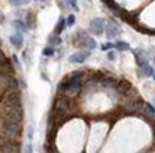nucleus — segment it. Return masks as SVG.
I'll return each instance as SVG.
<instances>
[{
	"label": "nucleus",
	"instance_id": "nucleus-1",
	"mask_svg": "<svg viewBox=\"0 0 155 153\" xmlns=\"http://www.w3.org/2000/svg\"><path fill=\"white\" fill-rule=\"evenodd\" d=\"M0 115L3 122L21 123L24 118L23 107H0Z\"/></svg>",
	"mask_w": 155,
	"mask_h": 153
},
{
	"label": "nucleus",
	"instance_id": "nucleus-2",
	"mask_svg": "<svg viewBox=\"0 0 155 153\" xmlns=\"http://www.w3.org/2000/svg\"><path fill=\"white\" fill-rule=\"evenodd\" d=\"M2 132L12 142H20L21 133H23V125L16 122H2Z\"/></svg>",
	"mask_w": 155,
	"mask_h": 153
},
{
	"label": "nucleus",
	"instance_id": "nucleus-3",
	"mask_svg": "<svg viewBox=\"0 0 155 153\" xmlns=\"http://www.w3.org/2000/svg\"><path fill=\"white\" fill-rule=\"evenodd\" d=\"M71 111V98L67 95H57L53 104V109L51 112L58 113V115L67 116Z\"/></svg>",
	"mask_w": 155,
	"mask_h": 153
},
{
	"label": "nucleus",
	"instance_id": "nucleus-4",
	"mask_svg": "<svg viewBox=\"0 0 155 153\" xmlns=\"http://www.w3.org/2000/svg\"><path fill=\"white\" fill-rule=\"evenodd\" d=\"M0 89L3 92H10V91H20V81L14 75H7V77H0Z\"/></svg>",
	"mask_w": 155,
	"mask_h": 153
},
{
	"label": "nucleus",
	"instance_id": "nucleus-5",
	"mask_svg": "<svg viewBox=\"0 0 155 153\" xmlns=\"http://www.w3.org/2000/svg\"><path fill=\"white\" fill-rule=\"evenodd\" d=\"M0 107H23V105H21V95H20V91L5 92V95L2 98Z\"/></svg>",
	"mask_w": 155,
	"mask_h": 153
},
{
	"label": "nucleus",
	"instance_id": "nucleus-6",
	"mask_svg": "<svg viewBox=\"0 0 155 153\" xmlns=\"http://www.w3.org/2000/svg\"><path fill=\"white\" fill-rule=\"evenodd\" d=\"M105 36H107V38H110V40H113V38L118 37L120 34H121V27H120V24L117 23V21H114V20H110V21H107L105 23Z\"/></svg>",
	"mask_w": 155,
	"mask_h": 153
},
{
	"label": "nucleus",
	"instance_id": "nucleus-7",
	"mask_svg": "<svg viewBox=\"0 0 155 153\" xmlns=\"http://www.w3.org/2000/svg\"><path fill=\"white\" fill-rule=\"evenodd\" d=\"M90 56H91V53L88 50H80L68 57V62H71V64H83V62L88 60Z\"/></svg>",
	"mask_w": 155,
	"mask_h": 153
},
{
	"label": "nucleus",
	"instance_id": "nucleus-8",
	"mask_svg": "<svg viewBox=\"0 0 155 153\" xmlns=\"http://www.w3.org/2000/svg\"><path fill=\"white\" fill-rule=\"evenodd\" d=\"M105 30V23H104L103 19H93L90 21L88 26V31L94 36H101Z\"/></svg>",
	"mask_w": 155,
	"mask_h": 153
},
{
	"label": "nucleus",
	"instance_id": "nucleus-9",
	"mask_svg": "<svg viewBox=\"0 0 155 153\" xmlns=\"http://www.w3.org/2000/svg\"><path fill=\"white\" fill-rule=\"evenodd\" d=\"M0 153H21L20 142H12V140H7L5 145L0 146Z\"/></svg>",
	"mask_w": 155,
	"mask_h": 153
},
{
	"label": "nucleus",
	"instance_id": "nucleus-10",
	"mask_svg": "<svg viewBox=\"0 0 155 153\" xmlns=\"http://www.w3.org/2000/svg\"><path fill=\"white\" fill-rule=\"evenodd\" d=\"M77 47H81V48H84V50L91 51V50H94V48H97V41H95L93 37L85 36V37L77 44Z\"/></svg>",
	"mask_w": 155,
	"mask_h": 153
},
{
	"label": "nucleus",
	"instance_id": "nucleus-11",
	"mask_svg": "<svg viewBox=\"0 0 155 153\" xmlns=\"http://www.w3.org/2000/svg\"><path fill=\"white\" fill-rule=\"evenodd\" d=\"M138 68H140V74L144 75V77H154V74H155L154 67L150 64V61H145V62L140 64Z\"/></svg>",
	"mask_w": 155,
	"mask_h": 153
},
{
	"label": "nucleus",
	"instance_id": "nucleus-12",
	"mask_svg": "<svg viewBox=\"0 0 155 153\" xmlns=\"http://www.w3.org/2000/svg\"><path fill=\"white\" fill-rule=\"evenodd\" d=\"M10 43H12V46L16 48V50H20L21 47H23V34L19 31H16L14 34L10 36Z\"/></svg>",
	"mask_w": 155,
	"mask_h": 153
},
{
	"label": "nucleus",
	"instance_id": "nucleus-13",
	"mask_svg": "<svg viewBox=\"0 0 155 153\" xmlns=\"http://www.w3.org/2000/svg\"><path fill=\"white\" fill-rule=\"evenodd\" d=\"M134 57H135V61L138 65L142 64V62H145V61H148V54H147V51L142 50V48L134 50Z\"/></svg>",
	"mask_w": 155,
	"mask_h": 153
},
{
	"label": "nucleus",
	"instance_id": "nucleus-14",
	"mask_svg": "<svg viewBox=\"0 0 155 153\" xmlns=\"http://www.w3.org/2000/svg\"><path fill=\"white\" fill-rule=\"evenodd\" d=\"M13 27L16 28V31H19V33H27V30H28V26H27V23L24 21V20H20V19H17V20H14L13 21Z\"/></svg>",
	"mask_w": 155,
	"mask_h": 153
},
{
	"label": "nucleus",
	"instance_id": "nucleus-15",
	"mask_svg": "<svg viewBox=\"0 0 155 153\" xmlns=\"http://www.w3.org/2000/svg\"><path fill=\"white\" fill-rule=\"evenodd\" d=\"M67 27V23H66V19L61 16V17H58V21H57L56 27H54V34H57V36H60L61 33L64 31V28Z\"/></svg>",
	"mask_w": 155,
	"mask_h": 153
},
{
	"label": "nucleus",
	"instance_id": "nucleus-16",
	"mask_svg": "<svg viewBox=\"0 0 155 153\" xmlns=\"http://www.w3.org/2000/svg\"><path fill=\"white\" fill-rule=\"evenodd\" d=\"M47 43H48V46H51V47H57V46H60L61 43H63V40H61L60 36H57V34H54V33H53L51 36H48Z\"/></svg>",
	"mask_w": 155,
	"mask_h": 153
},
{
	"label": "nucleus",
	"instance_id": "nucleus-17",
	"mask_svg": "<svg viewBox=\"0 0 155 153\" xmlns=\"http://www.w3.org/2000/svg\"><path fill=\"white\" fill-rule=\"evenodd\" d=\"M114 48L117 51H128L131 50V47H130V44L125 41H122V40H117V41L114 43Z\"/></svg>",
	"mask_w": 155,
	"mask_h": 153
},
{
	"label": "nucleus",
	"instance_id": "nucleus-18",
	"mask_svg": "<svg viewBox=\"0 0 155 153\" xmlns=\"http://www.w3.org/2000/svg\"><path fill=\"white\" fill-rule=\"evenodd\" d=\"M44 57H53L56 54V47H51V46H47L43 48V53H41Z\"/></svg>",
	"mask_w": 155,
	"mask_h": 153
},
{
	"label": "nucleus",
	"instance_id": "nucleus-19",
	"mask_svg": "<svg viewBox=\"0 0 155 153\" xmlns=\"http://www.w3.org/2000/svg\"><path fill=\"white\" fill-rule=\"evenodd\" d=\"M10 61H12V64H13L14 70H20V68H21V64H20L19 57L16 56V54H13V56H12V58H10Z\"/></svg>",
	"mask_w": 155,
	"mask_h": 153
},
{
	"label": "nucleus",
	"instance_id": "nucleus-20",
	"mask_svg": "<svg viewBox=\"0 0 155 153\" xmlns=\"http://www.w3.org/2000/svg\"><path fill=\"white\" fill-rule=\"evenodd\" d=\"M66 23H67V27L74 26V23H75V16H74V14H70V16L67 17V19H66Z\"/></svg>",
	"mask_w": 155,
	"mask_h": 153
},
{
	"label": "nucleus",
	"instance_id": "nucleus-21",
	"mask_svg": "<svg viewBox=\"0 0 155 153\" xmlns=\"http://www.w3.org/2000/svg\"><path fill=\"white\" fill-rule=\"evenodd\" d=\"M111 48H114V43H104V44H101V50L103 51H110Z\"/></svg>",
	"mask_w": 155,
	"mask_h": 153
},
{
	"label": "nucleus",
	"instance_id": "nucleus-22",
	"mask_svg": "<svg viewBox=\"0 0 155 153\" xmlns=\"http://www.w3.org/2000/svg\"><path fill=\"white\" fill-rule=\"evenodd\" d=\"M107 60H110V61H114L115 58H117V54H115V51H113V50H110V51H107Z\"/></svg>",
	"mask_w": 155,
	"mask_h": 153
},
{
	"label": "nucleus",
	"instance_id": "nucleus-23",
	"mask_svg": "<svg viewBox=\"0 0 155 153\" xmlns=\"http://www.w3.org/2000/svg\"><path fill=\"white\" fill-rule=\"evenodd\" d=\"M7 62H10L7 58H6V56H5V53L0 50V65H5V64H7Z\"/></svg>",
	"mask_w": 155,
	"mask_h": 153
},
{
	"label": "nucleus",
	"instance_id": "nucleus-24",
	"mask_svg": "<svg viewBox=\"0 0 155 153\" xmlns=\"http://www.w3.org/2000/svg\"><path fill=\"white\" fill-rule=\"evenodd\" d=\"M10 2V5H13V6H21V5H24L27 0H9Z\"/></svg>",
	"mask_w": 155,
	"mask_h": 153
},
{
	"label": "nucleus",
	"instance_id": "nucleus-25",
	"mask_svg": "<svg viewBox=\"0 0 155 153\" xmlns=\"http://www.w3.org/2000/svg\"><path fill=\"white\" fill-rule=\"evenodd\" d=\"M67 3H68V5H70L71 7H73V9L75 10V11L78 10V5H77V0H67Z\"/></svg>",
	"mask_w": 155,
	"mask_h": 153
},
{
	"label": "nucleus",
	"instance_id": "nucleus-26",
	"mask_svg": "<svg viewBox=\"0 0 155 153\" xmlns=\"http://www.w3.org/2000/svg\"><path fill=\"white\" fill-rule=\"evenodd\" d=\"M23 153H33V146H31L30 143H27L23 149Z\"/></svg>",
	"mask_w": 155,
	"mask_h": 153
},
{
	"label": "nucleus",
	"instance_id": "nucleus-27",
	"mask_svg": "<svg viewBox=\"0 0 155 153\" xmlns=\"http://www.w3.org/2000/svg\"><path fill=\"white\" fill-rule=\"evenodd\" d=\"M27 138L30 140L33 139V128H31V126H28V129H27Z\"/></svg>",
	"mask_w": 155,
	"mask_h": 153
},
{
	"label": "nucleus",
	"instance_id": "nucleus-28",
	"mask_svg": "<svg viewBox=\"0 0 155 153\" xmlns=\"http://www.w3.org/2000/svg\"><path fill=\"white\" fill-rule=\"evenodd\" d=\"M151 56H152V60H154V62H155V47L151 50Z\"/></svg>",
	"mask_w": 155,
	"mask_h": 153
},
{
	"label": "nucleus",
	"instance_id": "nucleus-29",
	"mask_svg": "<svg viewBox=\"0 0 155 153\" xmlns=\"http://www.w3.org/2000/svg\"><path fill=\"white\" fill-rule=\"evenodd\" d=\"M3 20H5V16H3V13L0 11V24L3 23Z\"/></svg>",
	"mask_w": 155,
	"mask_h": 153
},
{
	"label": "nucleus",
	"instance_id": "nucleus-30",
	"mask_svg": "<svg viewBox=\"0 0 155 153\" xmlns=\"http://www.w3.org/2000/svg\"><path fill=\"white\" fill-rule=\"evenodd\" d=\"M152 78H154V81H155V74H154V77H152Z\"/></svg>",
	"mask_w": 155,
	"mask_h": 153
},
{
	"label": "nucleus",
	"instance_id": "nucleus-31",
	"mask_svg": "<svg viewBox=\"0 0 155 153\" xmlns=\"http://www.w3.org/2000/svg\"><path fill=\"white\" fill-rule=\"evenodd\" d=\"M0 47H2V40H0Z\"/></svg>",
	"mask_w": 155,
	"mask_h": 153
}]
</instances>
